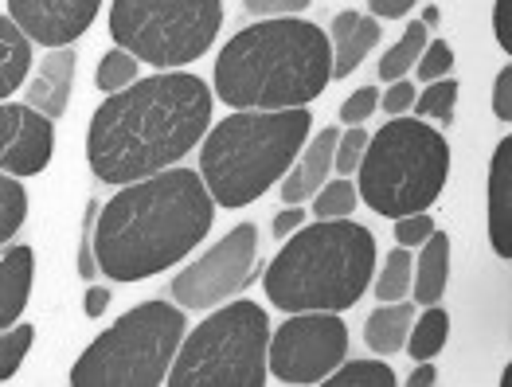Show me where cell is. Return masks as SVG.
<instances>
[{
	"label": "cell",
	"instance_id": "6da1fadb",
	"mask_svg": "<svg viewBox=\"0 0 512 387\" xmlns=\"http://www.w3.org/2000/svg\"><path fill=\"white\" fill-rule=\"evenodd\" d=\"M212 129V90L188 71H161L110 94L86 129V161L102 184H133L184 161Z\"/></svg>",
	"mask_w": 512,
	"mask_h": 387
},
{
	"label": "cell",
	"instance_id": "7a4b0ae2",
	"mask_svg": "<svg viewBox=\"0 0 512 387\" xmlns=\"http://www.w3.org/2000/svg\"><path fill=\"white\" fill-rule=\"evenodd\" d=\"M215 200L200 172L165 169L122 184V192L98 208L94 262L110 282H141L176 266L212 231Z\"/></svg>",
	"mask_w": 512,
	"mask_h": 387
},
{
	"label": "cell",
	"instance_id": "3957f363",
	"mask_svg": "<svg viewBox=\"0 0 512 387\" xmlns=\"http://www.w3.org/2000/svg\"><path fill=\"white\" fill-rule=\"evenodd\" d=\"M333 83L329 36L298 16H270L223 43L215 59V94L235 110L309 106Z\"/></svg>",
	"mask_w": 512,
	"mask_h": 387
},
{
	"label": "cell",
	"instance_id": "277c9868",
	"mask_svg": "<svg viewBox=\"0 0 512 387\" xmlns=\"http://www.w3.org/2000/svg\"><path fill=\"white\" fill-rule=\"evenodd\" d=\"M376 274V239L352 219H321L298 231L266 270V298L282 313H344Z\"/></svg>",
	"mask_w": 512,
	"mask_h": 387
},
{
	"label": "cell",
	"instance_id": "5b68a950",
	"mask_svg": "<svg viewBox=\"0 0 512 387\" xmlns=\"http://www.w3.org/2000/svg\"><path fill=\"white\" fill-rule=\"evenodd\" d=\"M309 110H239L204 133L200 180L219 208H247L286 176L309 137Z\"/></svg>",
	"mask_w": 512,
	"mask_h": 387
},
{
	"label": "cell",
	"instance_id": "8992f818",
	"mask_svg": "<svg viewBox=\"0 0 512 387\" xmlns=\"http://www.w3.org/2000/svg\"><path fill=\"white\" fill-rule=\"evenodd\" d=\"M360 184L356 196L372 212L399 219V215L427 212L442 196L450 176V145L438 129L423 118H391L360 157Z\"/></svg>",
	"mask_w": 512,
	"mask_h": 387
},
{
	"label": "cell",
	"instance_id": "52a82bcc",
	"mask_svg": "<svg viewBox=\"0 0 512 387\" xmlns=\"http://www.w3.org/2000/svg\"><path fill=\"white\" fill-rule=\"evenodd\" d=\"M184 341V309L141 301L118 317L71 368L75 387H157L165 384Z\"/></svg>",
	"mask_w": 512,
	"mask_h": 387
},
{
	"label": "cell",
	"instance_id": "ba28073f",
	"mask_svg": "<svg viewBox=\"0 0 512 387\" xmlns=\"http://www.w3.org/2000/svg\"><path fill=\"white\" fill-rule=\"evenodd\" d=\"M270 321L255 301H231L180 341L165 384L172 387H262Z\"/></svg>",
	"mask_w": 512,
	"mask_h": 387
},
{
	"label": "cell",
	"instance_id": "9c48e42d",
	"mask_svg": "<svg viewBox=\"0 0 512 387\" xmlns=\"http://www.w3.org/2000/svg\"><path fill=\"white\" fill-rule=\"evenodd\" d=\"M223 24L219 0H114L110 36L137 63L184 67L200 59Z\"/></svg>",
	"mask_w": 512,
	"mask_h": 387
},
{
	"label": "cell",
	"instance_id": "30bf717a",
	"mask_svg": "<svg viewBox=\"0 0 512 387\" xmlns=\"http://www.w3.org/2000/svg\"><path fill=\"white\" fill-rule=\"evenodd\" d=\"M348 356V325L337 313L305 309L266 341V372L282 384H321Z\"/></svg>",
	"mask_w": 512,
	"mask_h": 387
},
{
	"label": "cell",
	"instance_id": "8fae6325",
	"mask_svg": "<svg viewBox=\"0 0 512 387\" xmlns=\"http://www.w3.org/2000/svg\"><path fill=\"white\" fill-rule=\"evenodd\" d=\"M258 274V231L255 223L231 227L208 255L172 278V298L180 309H215L235 298Z\"/></svg>",
	"mask_w": 512,
	"mask_h": 387
},
{
	"label": "cell",
	"instance_id": "7c38bea8",
	"mask_svg": "<svg viewBox=\"0 0 512 387\" xmlns=\"http://www.w3.org/2000/svg\"><path fill=\"white\" fill-rule=\"evenodd\" d=\"M51 153H55L51 118H43L28 102H0V172L36 176L51 165Z\"/></svg>",
	"mask_w": 512,
	"mask_h": 387
},
{
	"label": "cell",
	"instance_id": "4fadbf2b",
	"mask_svg": "<svg viewBox=\"0 0 512 387\" xmlns=\"http://www.w3.org/2000/svg\"><path fill=\"white\" fill-rule=\"evenodd\" d=\"M102 0H8V16L28 40L43 47H71L94 24Z\"/></svg>",
	"mask_w": 512,
	"mask_h": 387
},
{
	"label": "cell",
	"instance_id": "5bb4252c",
	"mask_svg": "<svg viewBox=\"0 0 512 387\" xmlns=\"http://www.w3.org/2000/svg\"><path fill=\"white\" fill-rule=\"evenodd\" d=\"M75 67H79V55L75 47H51L40 59L32 83H28V106L40 110L43 118H63L67 106H71V86H75Z\"/></svg>",
	"mask_w": 512,
	"mask_h": 387
},
{
	"label": "cell",
	"instance_id": "9a60e30c",
	"mask_svg": "<svg viewBox=\"0 0 512 387\" xmlns=\"http://www.w3.org/2000/svg\"><path fill=\"white\" fill-rule=\"evenodd\" d=\"M384 28L376 16L368 12H337L333 16V28H329V47H333V79H348L364 59L368 51L380 43Z\"/></svg>",
	"mask_w": 512,
	"mask_h": 387
},
{
	"label": "cell",
	"instance_id": "2e32d148",
	"mask_svg": "<svg viewBox=\"0 0 512 387\" xmlns=\"http://www.w3.org/2000/svg\"><path fill=\"white\" fill-rule=\"evenodd\" d=\"M337 137L341 129H321L298 161L286 169V180H282V204H305L317 196V188L329 180L333 172V153H337Z\"/></svg>",
	"mask_w": 512,
	"mask_h": 387
},
{
	"label": "cell",
	"instance_id": "e0dca14e",
	"mask_svg": "<svg viewBox=\"0 0 512 387\" xmlns=\"http://www.w3.org/2000/svg\"><path fill=\"white\" fill-rule=\"evenodd\" d=\"M512 137H501L489 165V243L493 255L512 258Z\"/></svg>",
	"mask_w": 512,
	"mask_h": 387
},
{
	"label": "cell",
	"instance_id": "ac0fdd59",
	"mask_svg": "<svg viewBox=\"0 0 512 387\" xmlns=\"http://www.w3.org/2000/svg\"><path fill=\"white\" fill-rule=\"evenodd\" d=\"M32 278H36V255L32 247H12L0 258V333L8 325H16V317L24 313L28 294H32Z\"/></svg>",
	"mask_w": 512,
	"mask_h": 387
},
{
	"label": "cell",
	"instance_id": "d6986e66",
	"mask_svg": "<svg viewBox=\"0 0 512 387\" xmlns=\"http://www.w3.org/2000/svg\"><path fill=\"white\" fill-rule=\"evenodd\" d=\"M446 278H450V235L446 231H430L423 243V255L415 262V278H411V294L419 305H438L446 294Z\"/></svg>",
	"mask_w": 512,
	"mask_h": 387
},
{
	"label": "cell",
	"instance_id": "ffe728a7",
	"mask_svg": "<svg viewBox=\"0 0 512 387\" xmlns=\"http://www.w3.org/2000/svg\"><path fill=\"white\" fill-rule=\"evenodd\" d=\"M411 301H384L368 321H364V344L376 352V356H391L407 344V333H411Z\"/></svg>",
	"mask_w": 512,
	"mask_h": 387
},
{
	"label": "cell",
	"instance_id": "44dd1931",
	"mask_svg": "<svg viewBox=\"0 0 512 387\" xmlns=\"http://www.w3.org/2000/svg\"><path fill=\"white\" fill-rule=\"evenodd\" d=\"M32 67V40L12 16H0V102L24 83Z\"/></svg>",
	"mask_w": 512,
	"mask_h": 387
},
{
	"label": "cell",
	"instance_id": "7402d4cb",
	"mask_svg": "<svg viewBox=\"0 0 512 387\" xmlns=\"http://www.w3.org/2000/svg\"><path fill=\"white\" fill-rule=\"evenodd\" d=\"M430 40V32H427V24L423 20H415L399 40L391 43L384 51V59H380V79L384 83H395V79H407V71L419 63V55H423V47H427Z\"/></svg>",
	"mask_w": 512,
	"mask_h": 387
},
{
	"label": "cell",
	"instance_id": "603a6c76",
	"mask_svg": "<svg viewBox=\"0 0 512 387\" xmlns=\"http://www.w3.org/2000/svg\"><path fill=\"white\" fill-rule=\"evenodd\" d=\"M411 337V360H434L442 348H446V337H450V313L438 309V305H427V313L415 321V329L407 333Z\"/></svg>",
	"mask_w": 512,
	"mask_h": 387
},
{
	"label": "cell",
	"instance_id": "cb8c5ba5",
	"mask_svg": "<svg viewBox=\"0 0 512 387\" xmlns=\"http://www.w3.org/2000/svg\"><path fill=\"white\" fill-rule=\"evenodd\" d=\"M325 387H391L395 384V372L384 360H348L344 356L341 364L321 380Z\"/></svg>",
	"mask_w": 512,
	"mask_h": 387
},
{
	"label": "cell",
	"instance_id": "d4e9b609",
	"mask_svg": "<svg viewBox=\"0 0 512 387\" xmlns=\"http://www.w3.org/2000/svg\"><path fill=\"white\" fill-rule=\"evenodd\" d=\"M411 278H415V266H411V251L407 247H395L380 266V278H376V298L380 301H399L411 294Z\"/></svg>",
	"mask_w": 512,
	"mask_h": 387
},
{
	"label": "cell",
	"instance_id": "484cf974",
	"mask_svg": "<svg viewBox=\"0 0 512 387\" xmlns=\"http://www.w3.org/2000/svg\"><path fill=\"white\" fill-rule=\"evenodd\" d=\"M24 219H28V192H24V184L16 176L0 172V247L24 227Z\"/></svg>",
	"mask_w": 512,
	"mask_h": 387
},
{
	"label": "cell",
	"instance_id": "4316f807",
	"mask_svg": "<svg viewBox=\"0 0 512 387\" xmlns=\"http://www.w3.org/2000/svg\"><path fill=\"white\" fill-rule=\"evenodd\" d=\"M356 204H360V196H356V184L348 176L325 180L317 188V196H313V215L317 219H348V215L356 212Z\"/></svg>",
	"mask_w": 512,
	"mask_h": 387
},
{
	"label": "cell",
	"instance_id": "83f0119b",
	"mask_svg": "<svg viewBox=\"0 0 512 387\" xmlns=\"http://www.w3.org/2000/svg\"><path fill=\"white\" fill-rule=\"evenodd\" d=\"M454 106H458V83H454L450 75H446V79H434L423 94H415L419 118L442 122V126H454Z\"/></svg>",
	"mask_w": 512,
	"mask_h": 387
},
{
	"label": "cell",
	"instance_id": "f1b7e54d",
	"mask_svg": "<svg viewBox=\"0 0 512 387\" xmlns=\"http://www.w3.org/2000/svg\"><path fill=\"white\" fill-rule=\"evenodd\" d=\"M129 83H137V59H133L129 51H122V47L106 51V55L98 59L94 86H98V90H106V94H118V90H126Z\"/></svg>",
	"mask_w": 512,
	"mask_h": 387
},
{
	"label": "cell",
	"instance_id": "f546056e",
	"mask_svg": "<svg viewBox=\"0 0 512 387\" xmlns=\"http://www.w3.org/2000/svg\"><path fill=\"white\" fill-rule=\"evenodd\" d=\"M32 341H36V329H32V325H8V329L0 333V384L16 376V368L24 364Z\"/></svg>",
	"mask_w": 512,
	"mask_h": 387
},
{
	"label": "cell",
	"instance_id": "4dcf8cb0",
	"mask_svg": "<svg viewBox=\"0 0 512 387\" xmlns=\"http://www.w3.org/2000/svg\"><path fill=\"white\" fill-rule=\"evenodd\" d=\"M450 67H454V47H450L446 40H427L423 55H419V63H415L419 79H423V83L446 79V75H450Z\"/></svg>",
	"mask_w": 512,
	"mask_h": 387
},
{
	"label": "cell",
	"instance_id": "1f68e13d",
	"mask_svg": "<svg viewBox=\"0 0 512 387\" xmlns=\"http://www.w3.org/2000/svg\"><path fill=\"white\" fill-rule=\"evenodd\" d=\"M364 149H368V129L360 126H348L337 137V153H333V169L341 172V176H348V172H356V165H360V157H364Z\"/></svg>",
	"mask_w": 512,
	"mask_h": 387
},
{
	"label": "cell",
	"instance_id": "d6a6232c",
	"mask_svg": "<svg viewBox=\"0 0 512 387\" xmlns=\"http://www.w3.org/2000/svg\"><path fill=\"white\" fill-rule=\"evenodd\" d=\"M376 106H380V90L376 86H360L341 102V122L344 126H364L376 114Z\"/></svg>",
	"mask_w": 512,
	"mask_h": 387
},
{
	"label": "cell",
	"instance_id": "836d02e7",
	"mask_svg": "<svg viewBox=\"0 0 512 387\" xmlns=\"http://www.w3.org/2000/svg\"><path fill=\"white\" fill-rule=\"evenodd\" d=\"M94 223H98V200H86L83 208V239H79V278L94 282L98 262H94Z\"/></svg>",
	"mask_w": 512,
	"mask_h": 387
},
{
	"label": "cell",
	"instance_id": "e575fe53",
	"mask_svg": "<svg viewBox=\"0 0 512 387\" xmlns=\"http://www.w3.org/2000/svg\"><path fill=\"white\" fill-rule=\"evenodd\" d=\"M430 231H434V219L427 212H415V215H399V223H395V243L399 247H423L430 239Z\"/></svg>",
	"mask_w": 512,
	"mask_h": 387
},
{
	"label": "cell",
	"instance_id": "d590c367",
	"mask_svg": "<svg viewBox=\"0 0 512 387\" xmlns=\"http://www.w3.org/2000/svg\"><path fill=\"white\" fill-rule=\"evenodd\" d=\"M411 102H415V86H411V79H395V83L387 86V94H380V106H384L391 118L407 114Z\"/></svg>",
	"mask_w": 512,
	"mask_h": 387
},
{
	"label": "cell",
	"instance_id": "8d00e7d4",
	"mask_svg": "<svg viewBox=\"0 0 512 387\" xmlns=\"http://www.w3.org/2000/svg\"><path fill=\"white\" fill-rule=\"evenodd\" d=\"M243 8L251 12V16H298L309 8V0H243Z\"/></svg>",
	"mask_w": 512,
	"mask_h": 387
},
{
	"label": "cell",
	"instance_id": "74e56055",
	"mask_svg": "<svg viewBox=\"0 0 512 387\" xmlns=\"http://www.w3.org/2000/svg\"><path fill=\"white\" fill-rule=\"evenodd\" d=\"M493 114L497 122H512V67H505L497 79H493Z\"/></svg>",
	"mask_w": 512,
	"mask_h": 387
},
{
	"label": "cell",
	"instance_id": "f35d334b",
	"mask_svg": "<svg viewBox=\"0 0 512 387\" xmlns=\"http://www.w3.org/2000/svg\"><path fill=\"white\" fill-rule=\"evenodd\" d=\"M493 36L505 51H512V0H493Z\"/></svg>",
	"mask_w": 512,
	"mask_h": 387
},
{
	"label": "cell",
	"instance_id": "ab89813d",
	"mask_svg": "<svg viewBox=\"0 0 512 387\" xmlns=\"http://www.w3.org/2000/svg\"><path fill=\"white\" fill-rule=\"evenodd\" d=\"M301 223H305V212H301V204H286L282 212L274 215V239H278V243H286V235H294Z\"/></svg>",
	"mask_w": 512,
	"mask_h": 387
},
{
	"label": "cell",
	"instance_id": "60d3db41",
	"mask_svg": "<svg viewBox=\"0 0 512 387\" xmlns=\"http://www.w3.org/2000/svg\"><path fill=\"white\" fill-rule=\"evenodd\" d=\"M411 4H419V0H368V16H376V20H403L407 12H411Z\"/></svg>",
	"mask_w": 512,
	"mask_h": 387
},
{
	"label": "cell",
	"instance_id": "b9f144b4",
	"mask_svg": "<svg viewBox=\"0 0 512 387\" xmlns=\"http://www.w3.org/2000/svg\"><path fill=\"white\" fill-rule=\"evenodd\" d=\"M106 305H110V290H106V286H90V290H86V298H83L86 317H102Z\"/></svg>",
	"mask_w": 512,
	"mask_h": 387
},
{
	"label": "cell",
	"instance_id": "7bdbcfd3",
	"mask_svg": "<svg viewBox=\"0 0 512 387\" xmlns=\"http://www.w3.org/2000/svg\"><path fill=\"white\" fill-rule=\"evenodd\" d=\"M434 380H438V372H434V364H430V360H419V368L411 372V380H407V384H411V387H430V384H434Z\"/></svg>",
	"mask_w": 512,
	"mask_h": 387
},
{
	"label": "cell",
	"instance_id": "ee69618b",
	"mask_svg": "<svg viewBox=\"0 0 512 387\" xmlns=\"http://www.w3.org/2000/svg\"><path fill=\"white\" fill-rule=\"evenodd\" d=\"M423 24H427V28H430V24H438V8H427V16H423Z\"/></svg>",
	"mask_w": 512,
	"mask_h": 387
}]
</instances>
